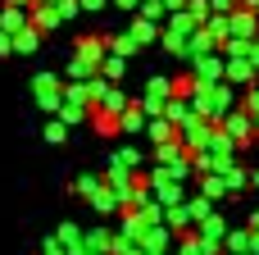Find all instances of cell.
Returning a JSON list of instances; mask_svg holds the SVG:
<instances>
[{"mask_svg": "<svg viewBox=\"0 0 259 255\" xmlns=\"http://www.w3.org/2000/svg\"><path fill=\"white\" fill-rule=\"evenodd\" d=\"M228 27H232V41H255V37H259L255 9H237V14H228Z\"/></svg>", "mask_w": 259, "mask_h": 255, "instance_id": "3", "label": "cell"}, {"mask_svg": "<svg viewBox=\"0 0 259 255\" xmlns=\"http://www.w3.org/2000/svg\"><path fill=\"white\" fill-rule=\"evenodd\" d=\"M27 27H32L27 9H9V5L0 9V32H5V37H18V32H27Z\"/></svg>", "mask_w": 259, "mask_h": 255, "instance_id": "4", "label": "cell"}, {"mask_svg": "<svg viewBox=\"0 0 259 255\" xmlns=\"http://www.w3.org/2000/svg\"><path fill=\"white\" fill-rule=\"evenodd\" d=\"M146 137H150L155 146H168V141H178V128H173L168 119H150V123H146Z\"/></svg>", "mask_w": 259, "mask_h": 255, "instance_id": "11", "label": "cell"}, {"mask_svg": "<svg viewBox=\"0 0 259 255\" xmlns=\"http://www.w3.org/2000/svg\"><path fill=\"white\" fill-rule=\"evenodd\" d=\"M123 68H127V59H118V55H105V64H100V78H105L109 87H118V82H123Z\"/></svg>", "mask_w": 259, "mask_h": 255, "instance_id": "17", "label": "cell"}, {"mask_svg": "<svg viewBox=\"0 0 259 255\" xmlns=\"http://www.w3.org/2000/svg\"><path fill=\"white\" fill-rule=\"evenodd\" d=\"M41 255H68V251L59 246V237H46V242H41Z\"/></svg>", "mask_w": 259, "mask_h": 255, "instance_id": "27", "label": "cell"}, {"mask_svg": "<svg viewBox=\"0 0 259 255\" xmlns=\"http://www.w3.org/2000/svg\"><path fill=\"white\" fill-rule=\"evenodd\" d=\"M87 119H91V105L64 100V110H59V123H64V128H77V123H87Z\"/></svg>", "mask_w": 259, "mask_h": 255, "instance_id": "10", "label": "cell"}, {"mask_svg": "<svg viewBox=\"0 0 259 255\" xmlns=\"http://www.w3.org/2000/svg\"><path fill=\"white\" fill-rule=\"evenodd\" d=\"M200 196L214 201V205L228 201V183H223V173H205V178H200Z\"/></svg>", "mask_w": 259, "mask_h": 255, "instance_id": "12", "label": "cell"}, {"mask_svg": "<svg viewBox=\"0 0 259 255\" xmlns=\"http://www.w3.org/2000/svg\"><path fill=\"white\" fill-rule=\"evenodd\" d=\"M150 196H155L164 210H173V205H187V196H182V183H159V187H150Z\"/></svg>", "mask_w": 259, "mask_h": 255, "instance_id": "7", "label": "cell"}, {"mask_svg": "<svg viewBox=\"0 0 259 255\" xmlns=\"http://www.w3.org/2000/svg\"><path fill=\"white\" fill-rule=\"evenodd\" d=\"M241 110H246V114H250V119L259 123V87H250V91H241Z\"/></svg>", "mask_w": 259, "mask_h": 255, "instance_id": "23", "label": "cell"}, {"mask_svg": "<svg viewBox=\"0 0 259 255\" xmlns=\"http://www.w3.org/2000/svg\"><path fill=\"white\" fill-rule=\"evenodd\" d=\"M223 183H228V196H232V192H246V183H250V169L232 164V169H223Z\"/></svg>", "mask_w": 259, "mask_h": 255, "instance_id": "19", "label": "cell"}, {"mask_svg": "<svg viewBox=\"0 0 259 255\" xmlns=\"http://www.w3.org/2000/svg\"><path fill=\"white\" fill-rule=\"evenodd\" d=\"M41 137H46V141H50V146H59V141H64V137H68V128H64V123H59V119H50V123H46V128H41Z\"/></svg>", "mask_w": 259, "mask_h": 255, "instance_id": "22", "label": "cell"}, {"mask_svg": "<svg viewBox=\"0 0 259 255\" xmlns=\"http://www.w3.org/2000/svg\"><path fill=\"white\" fill-rule=\"evenodd\" d=\"M77 5H82V14H100V9H105L109 0H77Z\"/></svg>", "mask_w": 259, "mask_h": 255, "instance_id": "28", "label": "cell"}, {"mask_svg": "<svg viewBox=\"0 0 259 255\" xmlns=\"http://www.w3.org/2000/svg\"><path fill=\"white\" fill-rule=\"evenodd\" d=\"M5 55H14V37H5V32H0V59H5Z\"/></svg>", "mask_w": 259, "mask_h": 255, "instance_id": "29", "label": "cell"}, {"mask_svg": "<svg viewBox=\"0 0 259 255\" xmlns=\"http://www.w3.org/2000/svg\"><path fill=\"white\" fill-rule=\"evenodd\" d=\"M55 14H59V23H68V18H77V14H82V5H77V0H59V5H55Z\"/></svg>", "mask_w": 259, "mask_h": 255, "instance_id": "25", "label": "cell"}, {"mask_svg": "<svg viewBox=\"0 0 259 255\" xmlns=\"http://www.w3.org/2000/svg\"><path fill=\"white\" fill-rule=\"evenodd\" d=\"M209 9H214V14H223V18H228V14H237V9H241V5H237V0H209Z\"/></svg>", "mask_w": 259, "mask_h": 255, "instance_id": "26", "label": "cell"}, {"mask_svg": "<svg viewBox=\"0 0 259 255\" xmlns=\"http://www.w3.org/2000/svg\"><path fill=\"white\" fill-rule=\"evenodd\" d=\"M91 123H96V132H100V137H118V119H105V114H91Z\"/></svg>", "mask_w": 259, "mask_h": 255, "instance_id": "24", "label": "cell"}, {"mask_svg": "<svg viewBox=\"0 0 259 255\" xmlns=\"http://www.w3.org/2000/svg\"><path fill=\"white\" fill-rule=\"evenodd\" d=\"M187 14H191V18L200 23V27H205V23L214 18V9H209V0H187Z\"/></svg>", "mask_w": 259, "mask_h": 255, "instance_id": "21", "label": "cell"}, {"mask_svg": "<svg viewBox=\"0 0 259 255\" xmlns=\"http://www.w3.org/2000/svg\"><path fill=\"white\" fill-rule=\"evenodd\" d=\"M36 5H59V0H36Z\"/></svg>", "mask_w": 259, "mask_h": 255, "instance_id": "33", "label": "cell"}, {"mask_svg": "<svg viewBox=\"0 0 259 255\" xmlns=\"http://www.w3.org/2000/svg\"><path fill=\"white\" fill-rule=\"evenodd\" d=\"M255 23H259V9H255Z\"/></svg>", "mask_w": 259, "mask_h": 255, "instance_id": "34", "label": "cell"}, {"mask_svg": "<svg viewBox=\"0 0 259 255\" xmlns=\"http://www.w3.org/2000/svg\"><path fill=\"white\" fill-rule=\"evenodd\" d=\"M127 32H132V41H137V46H150V41H159V37H164V27H159V23H146V18H132V27H127Z\"/></svg>", "mask_w": 259, "mask_h": 255, "instance_id": "9", "label": "cell"}, {"mask_svg": "<svg viewBox=\"0 0 259 255\" xmlns=\"http://www.w3.org/2000/svg\"><path fill=\"white\" fill-rule=\"evenodd\" d=\"M250 246H255V237H250V228H241V233H228L223 255H250Z\"/></svg>", "mask_w": 259, "mask_h": 255, "instance_id": "16", "label": "cell"}, {"mask_svg": "<svg viewBox=\"0 0 259 255\" xmlns=\"http://www.w3.org/2000/svg\"><path fill=\"white\" fill-rule=\"evenodd\" d=\"M141 164H146V160H141V151H137V146H118V151L109 155V169H127V173H141Z\"/></svg>", "mask_w": 259, "mask_h": 255, "instance_id": "5", "label": "cell"}, {"mask_svg": "<svg viewBox=\"0 0 259 255\" xmlns=\"http://www.w3.org/2000/svg\"><path fill=\"white\" fill-rule=\"evenodd\" d=\"M36 46H41V32L36 27H27V32L14 37V55H36Z\"/></svg>", "mask_w": 259, "mask_h": 255, "instance_id": "18", "label": "cell"}, {"mask_svg": "<svg viewBox=\"0 0 259 255\" xmlns=\"http://www.w3.org/2000/svg\"><path fill=\"white\" fill-rule=\"evenodd\" d=\"M64 78H55V73H36V82H32V96H36V105L41 110H50V114H59L64 110Z\"/></svg>", "mask_w": 259, "mask_h": 255, "instance_id": "2", "label": "cell"}, {"mask_svg": "<svg viewBox=\"0 0 259 255\" xmlns=\"http://www.w3.org/2000/svg\"><path fill=\"white\" fill-rule=\"evenodd\" d=\"M5 5H9V9H32L36 0H5Z\"/></svg>", "mask_w": 259, "mask_h": 255, "instance_id": "32", "label": "cell"}, {"mask_svg": "<svg viewBox=\"0 0 259 255\" xmlns=\"http://www.w3.org/2000/svg\"><path fill=\"white\" fill-rule=\"evenodd\" d=\"M141 46L132 41V32H109V55H118V59H132Z\"/></svg>", "mask_w": 259, "mask_h": 255, "instance_id": "13", "label": "cell"}, {"mask_svg": "<svg viewBox=\"0 0 259 255\" xmlns=\"http://www.w3.org/2000/svg\"><path fill=\"white\" fill-rule=\"evenodd\" d=\"M91 210H96V214H123V210H127V201H123V196H114V192L105 187V192L91 201Z\"/></svg>", "mask_w": 259, "mask_h": 255, "instance_id": "15", "label": "cell"}, {"mask_svg": "<svg viewBox=\"0 0 259 255\" xmlns=\"http://www.w3.org/2000/svg\"><path fill=\"white\" fill-rule=\"evenodd\" d=\"M109 5H118V9H137V14H141V0H109Z\"/></svg>", "mask_w": 259, "mask_h": 255, "instance_id": "31", "label": "cell"}, {"mask_svg": "<svg viewBox=\"0 0 259 255\" xmlns=\"http://www.w3.org/2000/svg\"><path fill=\"white\" fill-rule=\"evenodd\" d=\"M164 9H168V14H182V9H187V0H164Z\"/></svg>", "mask_w": 259, "mask_h": 255, "instance_id": "30", "label": "cell"}, {"mask_svg": "<svg viewBox=\"0 0 259 255\" xmlns=\"http://www.w3.org/2000/svg\"><path fill=\"white\" fill-rule=\"evenodd\" d=\"M137 18H146V23H168V9H164V0H141V14Z\"/></svg>", "mask_w": 259, "mask_h": 255, "instance_id": "20", "label": "cell"}, {"mask_svg": "<svg viewBox=\"0 0 259 255\" xmlns=\"http://www.w3.org/2000/svg\"><path fill=\"white\" fill-rule=\"evenodd\" d=\"M27 18H32V27H36V32H50V27H59V14H55V5H32V9H27Z\"/></svg>", "mask_w": 259, "mask_h": 255, "instance_id": "8", "label": "cell"}, {"mask_svg": "<svg viewBox=\"0 0 259 255\" xmlns=\"http://www.w3.org/2000/svg\"><path fill=\"white\" fill-rule=\"evenodd\" d=\"M219 132H223V137H232V146H237V151H246V146H255V141H259V123L246 114V110L228 114V119L219 123Z\"/></svg>", "mask_w": 259, "mask_h": 255, "instance_id": "1", "label": "cell"}, {"mask_svg": "<svg viewBox=\"0 0 259 255\" xmlns=\"http://www.w3.org/2000/svg\"><path fill=\"white\" fill-rule=\"evenodd\" d=\"M73 192H77L82 201H96V196L105 192V173H82V178H73Z\"/></svg>", "mask_w": 259, "mask_h": 255, "instance_id": "6", "label": "cell"}, {"mask_svg": "<svg viewBox=\"0 0 259 255\" xmlns=\"http://www.w3.org/2000/svg\"><path fill=\"white\" fill-rule=\"evenodd\" d=\"M146 123H150V119H146V110H141V105L132 100V110H127V114L118 119V132H127V137H132V132H146Z\"/></svg>", "mask_w": 259, "mask_h": 255, "instance_id": "14", "label": "cell"}]
</instances>
